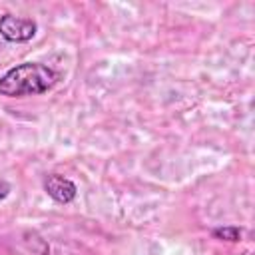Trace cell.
I'll return each mask as SVG.
<instances>
[{
    "instance_id": "2",
    "label": "cell",
    "mask_w": 255,
    "mask_h": 255,
    "mask_svg": "<svg viewBox=\"0 0 255 255\" xmlns=\"http://www.w3.org/2000/svg\"><path fill=\"white\" fill-rule=\"evenodd\" d=\"M38 32V24L32 18L16 16V14H2L0 16V36L6 42H30Z\"/></svg>"
},
{
    "instance_id": "4",
    "label": "cell",
    "mask_w": 255,
    "mask_h": 255,
    "mask_svg": "<svg viewBox=\"0 0 255 255\" xmlns=\"http://www.w3.org/2000/svg\"><path fill=\"white\" fill-rule=\"evenodd\" d=\"M241 227H237V225H221V227H215L213 231H211V235L215 237V239H219V241H229V243H237V241H241Z\"/></svg>"
},
{
    "instance_id": "3",
    "label": "cell",
    "mask_w": 255,
    "mask_h": 255,
    "mask_svg": "<svg viewBox=\"0 0 255 255\" xmlns=\"http://www.w3.org/2000/svg\"><path fill=\"white\" fill-rule=\"evenodd\" d=\"M44 191L48 193V197H52L56 203H72L78 195V187L72 179L60 175V173H48L44 177Z\"/></svg>"
},
{
    "instance_id": "1",
    "label": "cell",
    "mask_w": 255,
    "mask_h": 255,
    "mask_svg": "<svg viewBox=\"0 0 255 255\" xmlns=\"http://www.w3.org/2000/svg\"><path fill=\"white\" fill-rule=\"evenodd\" d=\"M60 82V74L40 62H24L0 76V96L24 98L40 96Z\"/></svg>"
},
{
    "instance_id": "5",
    "label": "cell",
    "mask_w": 255,
    "mask_h": 255,
    "mask_svg": "<svg viewBox=\"0 0 255 255\" xmlns=\"http://www.w3.org/2000/svg\"><path fill=\"white\" fill-rule=\"evenodd\" d=\"M8 193H10V185L4 183V181H0V201H4L8 197Z\"/></svg>"
}]
</instances>
